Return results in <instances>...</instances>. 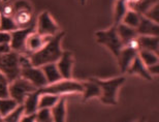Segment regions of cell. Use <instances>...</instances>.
I'll return each mask as SVG.
<instances>
[{"instance_id":"cell-1","label":"cell","mask_w":159,"mask_h":122,"mask_svg":"<svg viewBox=\"0 0 159 122\" xmlns=\"http://www.w3.org/2000/svg\"><path fill=\"white\" fill-rule=\"evenodd\" d=\"M64 35L65 32H58L51 37L41 49L34 53L28 54L32 66L40 67L48 63H56L62 54L60 43Z\"/></svg>"},{"instance_id":"cell-2","label":"cell","mask_w":159,"mask_h":122,"mask_svg":"<svg viewBox=\"0 0 159 122\" xmlns=\"http://www.w3.org/2000/svg\"><path fill=\"white\" fill-rule=\"evenodd\" d=\"M39 94L43 93H50V94L61 95L65 93H80L83 92V85L82 83L72 81L71 79H62L58 82L48 84L43 87L37 89Z\"/></svg>"},{"instance_id":"cell-3","label":"cell","mask_w":159,"mask_h":122,"mask_svg":"<svg viewBox=\"0 0 159 122\" xmlns=\"http://www.w3.org/2000/svg\"><path fill=\"white\" fill-rule=\"evenodd\" d=\"M0 72L7 78L9 83L21 77L18 52L11 51L6 54H0Z\"/></svg>"},{"instance_id":"cell-4","label":"cell","mask_w":159,"mask_h":122,"mask_svg":"<svg viewBox=\"0 0 159 122\" xmlns=\"http://www.w3.org/2000/svg\"><path fill=\"white\" fill-rule=\"evenodd\" d=\"M94 81L99 85L101 89V101L107 105H117V91L120 88V86L123 84L125 79L123 77L114 78L107 81H101V80L94 79Z\"/></svg>"},{"instance_id":"cell-5","label":"cell","mask_w":159,"mask_h":122,"mask_svg":"<svg viewBox=\"0 0 159 122\" xmlns=\"http://www.w3.org/2000/svg\"><path fill=\"white\" fill-rule=\"evenodd\" d=\"M35 90H37L35 86L22 77H19L14 81H11L8 85V94L18 102V105L23 104L28 93Z\"/></svg>"},{"instance_id":"cell-6","label":"cell","mask_w":159,"mask_h":122,"mask_svg":"<svg viewBox=\"0 0 159 122\" xmlns=\"http://www.w3.org/2000/svg\"><path fill=\"white\" fill-rule=\"evenodd\" d=\"M97 41L101 45H104L107 49L112 51V53L116 57H118L120 51L124 47L121 41L118 33L116 30V25L106 31H98L96 32Z\"/></svg>"},{"instance_id":"cell-7","label":"cell","mask_w":159,"mask_h":122,"mask_svg":"<svg viewBox=\"0 0 159 122\" xmlns=\"http://www.w3.org/2000/svg\"><path fill=\"white\" fill-rule=\"evenodd\" d=\"M32 32H35L34 23L26 28H19V29L11 32V48L12 51L18 53L25 54V44L28 35Z\"/></svg>"},{"instance_id":"cell-8","label":"cell","mask_w":159,"mask_h":122,"mask_svg":"<svg viewBox=\"0 0 159 122\" xmlns=\"http://www.w3.org/2000/svg\"><path fill=\"white\" fill-rule=\"evenodd\" d=\"M37 33L43 36H54L59 32L58 25L55 23L48 12H43L37 19Z\"/></svg>"},{"instance_id":"cell-9","label":"cell","mask_w":159,"mask_h":122,"mask_svg":"<svg viewBox=\"0 0 159 122\" xmlns=\"http://www.w3.org/2000/svg\"><path fill=\"white\" fill-rule=\"evenodd\" d=\"M21 77L28 80L30 83H32L37 89L48 85L47 79L40 67L28 66V67H24V68H21Z\"/></svg>"},{"instance_id":"cell-10","label":"cell","mask_w":159,"mask_h":122,"mask_svg":"<svg viewBox=\"0 0 159 122\" xmlns=\"http://www.w3.org/2000/svg\"><path fill=\"white\" fill-rule=\"evenodd\" d=\"M52 36H43V35L39 34L36 32H32L31 34L28 35L26 44H25V54H31L34 53L36 51L41 49L44 45L47 44V41L50 40Z\"/></svg>"},{"instance_id":"cell-11","label":"cell","mask_w":159,"mask_h":122,"mask_svg":"<svg viewBox=\"0 0 159 122\" xmlns=\"http://www.w3.org/2000/svg\"><path fill=\"white\" fill-rule=\"evenodd\" d=\"M72 63H74V59H72L71 52H68V51L62 52L60 58L56 62L62 79H71Z\"/></svg>"},{"instance_id":"cell-12","label":"cell","mask_w":159,"mask_h":122,"mask_svg":"<svg viewBox=\"0 0 159 122\" xmlns=\"http://www.w3.org/2000/svg\"><path fill=\"white\" fill-rule=\"evenodd\" d=\"M139 51L135 49H132L128 46H125L122 48V50L120 51L117 59L119 61V65L121 67L122 73H126L128 67L130 66V64L133 61V59L138 56Z\"/></svg>"},{"instance_id":"cell-13","label":"cell","mask_w":159,"mask_h":122,"mask_svg":"<svg viewBox=\"0 0 159 122\" xmlns=\"http://www.w3.org/2000/svg\"><path fill=\"white\" fill-rule=\"evenodd\" d=\"M139 35H153V36H158L159 27L158 23L151 21L150 19L146 18L145 16H141V20L135 28Z\"/></svg>"},{"instance_id":"cell-14","label":"cell","mask_w":159,"mask_h":122,"mask_svg":"<svg viewBox=\"0 0 159 122\" xmlns=\"http://www.w3.org/2000/svg\"><path fill=\"white\" fill-rule=\"evenodd\" d=\"M12 19L15 20L16 24L19 28H26L30 25H32L33 22V15L32 8H21L16 9L15 14L12 16Z\"/></svg>"},{"instance_id":"cell-15","label":"cell","mask_w":159,"mask_h":122,"mask_svg":"<svg viewBox=\"0 0 159 122\" xmlns=\"http://www.w3.org/2000/svg\"><path fill=\"white\" fill-rule=\"evenodd\" d=\"M127 73H130V75H133V73H134V75H139V77H142V78L146 79L147 81H152V79H153V77L148 72L147 66H146L144 62L141 60L139 55L133 59L131 64H130V66L128 67V69H127Z\"/></svg>"},{"instance_id":"cell-16","label":"cell","mask_w":159,"mask_h":122,"mask_svg":"<svg viewBox=\"0 0 159 122\" xmlns=\"http://www.w3.org/2000/svg\"><path fill=\"white\" fill-rule=\"evenodd\" d=\"M116 30H117V33H118L120 40H121V41H122L124 47L127 46L130 40H134V38H136L139 36L135 28L127 26V25L123 24V23L117 24L116 25Z\"/></svg>"},{"instance_id":"cell-17","label":"cell","mask_w":159,"mask_h":122,"mask_svg":"<svg viewBox=\"0 0 159 122\" xmlns=\"http://www.w3.org/2000/svg\"><path fill=\"white\" fill-rule=\"evenodd\" d=\"M138 41H139V50H148L158 54V48H159L158 36H153V35H139Z\"/></svg>"},{"instance_id":"cell-18","label":"cell","mask_w":159,"mask_h":122,"mask_svg":"<svg viewBox=\"0 0 159 122\" xmlns=\"http://www.w3.org/2000/svg\"><path fill=\"white\" fill-rule=\"evenodd\" d=\"M39 93L37 90L28 93L23 101V108H24V114H32L36 113L39 110Z\"/></svg>"},{"instance_id":"cell-19","label":"cell","mask_w":159,"mask_h":122,"mask_svg":"<svg viewBox=\"0 0 159 122\" xmlns=\"http://www.w3.org/2000/svg\"><path fill=\"white\" fill-rule=\"evenodd\" d=\"M83 85V92H84V98L83 101H86L92 97H100L101 89L99 85L94 81V79H90L89 81L82 83Z\"/></svg>"},{"instance_id":"cell-20","label":"cell","mask_w":159,"mask_h":122,"mask_svg":"<svg viewBox=\"0 0 159 122\" xmlns=\"http://www.w3.org/2000/svg\"><path fill=\"white\" fill-rule=\"evenodd\" d=\"M41 70H43L44 77L47 79L48 84H52V83L58 82L62 80V77L60 75L59 69L57 67L56 63H48L44 65L40 66Z\"/></svg>"},{"instance_id":"cell-21","label":"cell","mask_w":159,"mask_h":122,"mask_svg":"<svg viewBox=\"0 0 159 122\" xmlns=\"http://www.w3.org/2000/svg\"><path fill=\"white\" fill-rule=\"evenodd\" d=\"M51 112H52L53 120L56 122H62L65 120V98L61 97L58 99V101L51 108Z\"/></svg>"},{"instance_id":"cell-22","label":"cell","mask_w":159,"mask_h":122,"mask_svg":"<svg viewBox=\"0 0 159 122\" xmlns=\"http://www.w3.org/2000/svg\"><path fill=\"white\" fill-rule=\"evenodd\" d=\"M157 3H158V0H139V1L136 3L127 1V5L130 6L132 11H135V12H138L139 14L144 15L149 8H151L152 6L157 4Z\"/></svg>"},{"instance_id":"cell-23","label":"cell","mask_w":159,"mask_h":122,"mask_svg":"<svg viewBox=\"0 0 159 122\" xmlns=\"http://www.w3.org/2000/svg\"><path fill=\"white\" fill-rule=\"evenodd\" d=\"M17 106H18V102L16 101L14 98H11V96L0 98V116H1V118L6 116V115H7L9 112H11L14 110Z\"/></svg>"},{"instance_id":"cell-24","label":"cell","mask_w":159,"mask_h":122,"mask_svg":"<svg viewBox=\"0 0 159 122\" xmlns=\"http://www.w3.org/2000/svg\"><path fill=\"white\" fill-rule=\"evenodd\" d=\"M59 98H60V95H56V94H50V93L40 94L39 99V109H41V108L51 109L57 101H58Z\"/></svg>"},{"instance_id":"cell-25","label":"cell","mask_w":159,"mask_h":122,"mask_svg":"<svg viewBox=\"0 0 159 122\" xmlns=\"http://www.w3.org/2000/svg\"><path fill=\"white\" fill-rule=\"evenodd\" d=\"M139 57L141 58V60L144 62L146 66H150L153 64L158 63V54L152 52V51L148 50H139Z\"/></svg>"},{"instance_id":"cell-26","label":"cell","mask_w":159,"mask_h":122,"mask_svg":"<svg viewBox=\"0 0 159 122\" xmlns=\"http://www.w3.org/2000/svg\"><path fill=\"white\" fill-rule=\"evenodd\" d=\"M141 16L142 15L139 14L138 12L130 9V11L126 12L125 16H124L123 19H122V22H123V24L127 25V26H130L132 28H136L139 23V20H141Z\"/></svg>"},{"instance_id":"cell-27","label":"cell","mask_w":159,"mask_h":122,"mask_svg":"<svg viewBox=\"0 0 159 122\" xmlns=\"http://www.w3.org/2000/svg\"><path fill=\"white\" fill-rule=\"evenodd\" d=\"M19 29V27L16 24L12 17H5V16H0V31L11 32Z\"/></svg>"},{"instance_id":"cell-28","label":"cell","mask_w":159,"mask_h":122,"mask_svg":"<svg viewBox=\"0 0 159 122\" xmlns=\"http://www.w3.org/2000/svg\"><path fill=\"white\" fill-rule=\"evenodd\" d=\"M128 5H127V0H118L116 3L115 8V25L121 23L123 17L125 16Z\"/></svg>"},{"instance_id":"cell-29","label":"cell","mask_w":159,"mask_h":122,"mask_svg":"<svg viewBox=\"0 0 159 122\" xmlns=\"http://www.w3.org/2000/svg\"><path fill=\"white\" fill-rule=\"evenodd\" d=\"M24 115V108L23 105H18L14 110L2 118V120L5 121H11V122H17L21 120V117Z\"/></svg>"},{"instance_id":"cell-30","label":"cell","mask_w":159,"mask_h":122,"mask_svg":"<svg viewBox=\"0 0 159 122\" xmlns=\"http://www.w3.org/2000/svg\"><path fill=\"white\" fill-rule=\"evenodd\" d=\"M36 121L39 122H48L53 121V116L51 109L49 108H41L36 111Z\"/></svg>"},{"instance_id":"cell-31","label":"cell","mask_w":159,"mask_h":122,"mask_svg":"<svg viewBox=\"0 0 159 122\" xmlns=\"http://www.w3.org/2000/svg\"><path fill=\"white\" fill-rule=\"evenodd\" d=\"M15 14L14 4H11L7 1H0V16L12 17Z\"/></svg>"},{"instance_id":"cell-32","label":"cell","mask_w":159,"mask_h":122,"mask_svg":"<svg viewBox=\"0 0 159 122\" xmlns=\"http://www.w3.org/2000/svg\"><path fill=\"white\" fill-rule=\"evenodd\" d=\"M8 85L9 81L7 78L0 72V98L8 97Z\"/></svg>"},{"instance_id":"cell-33","label":"cell","mask_w":159,"mask_h":122,"mask_svg":"<svg viewBox=\"0 0 159 122\" xmlns=\"http://www.w3.org/2000/svg\"><path fill=\"white\" fill-rule=\"evenodd\" d=\"M159 6H158V3L152 6L151 8H149L147 12H145L144 16L146 18L150 19L151 21L155 22V23H158V15H159Z\"/></svg>"},{"instance_id":"cell-34","label":"cell","mask_w":159,"mask_h":122,"mask_svg":"<svg viewBox=\"0 0 159 122\" xmlns=\"http://www.w3.org/2000/svg\"><path fill=\"white\" fill-rule=\"evenodd\" d=\"M11 43V32L0 31V44Z\"/></svg>"},{"instance_id":"cell-35","label":"cell","mask_w":159,"mask_h":122,"mask_svg":"<svg viewBox=\"0 0 159 122\" xmlns=\"http://www.w3.org/2000/svg\"><path fill=\"white\" fill-rule=\"evenodd\" d=\"M11 50V44L9 43H4V44H0V54H6L9 53Z\"/></svg>"},{"instance_id":"cell-36","label":"cell","mask_w":159,"mask_h":122,"mask_svg":"<svg viewBox=\"0 0 159 122\" xmlns=\"http://www.w3.org/2000/svg\"><path fill=\"white\" fill-rule=\"evenodd\" d=\"M147 69H148V72L150 73L151 76L158 75V63L153 64V65H150V66H147Z\"/></svg>"},{"instance_id":"cell-37","label":"cell","mask_w":159,"mask_h":122,"mask_svg":"<svg viewBox=\"0 0 159 122\" xmlns=\"http://www.w3.org/2000/svg\"><path fill=\"white\" fill-rule=\"evenodd\" d=\"M85 2H86V0H81V3H82V4H83V5H84V4H85Z\"/></svg>"},{"instance_id":"cell-38","label":"cell","mask_w":159,"mask_h":122,"mask_svg":"<svg viewBox=\"0 0 159 122\" xmlns=\"http://www.w3.org/2000/svg\"><path fill=\"white\" fill-rule=\"evenodd\" d=\"M0 1H8V0H0Z\"/></svg>"},{"instance_id":"cell-39","label":"cell","mask_w":159,"mask_h":122,"mask_svg":"<svg viewBox=\"0 0 159 122\" xmlns=\"http://www.w3.org/2000/svg\"><path fill=\"white\" fill-rule=\"evenodd\" d=\"M0 120H2V118H1V116H0Z\"/></svg>"}]
</instances>
